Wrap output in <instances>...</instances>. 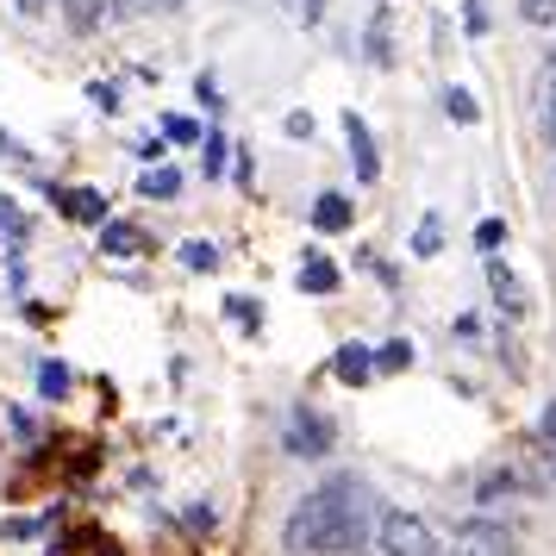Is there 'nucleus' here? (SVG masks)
I'll return each mask as SVG.
<instances>
[{"label": "nucleus", "mask_w": 556, "mask_h": 556, "mask_svg": "<svg viewBox=\"0 0 556 556\" xmlns=\"http://www.w3.org/2000/svg\"><path fill=\"white\" fill-rule=\"evenodd\" d=\"M444 113H451L456 126H476V119H481V106H476L469 88H444Z\"/></svg>", "instance_id": "23"}, {"label": "nucleus", "mask_w": 556, "mask_h": 556, "mask_svg": "<svg viewBox=\"0 0 556 556\" xmlns=\"http://www.w3.org/2000/svg\"><path fill=\"white\" fill-rule=\"evenodd\" d=\"M231 176H238V188H251V181H256V156L238 151V156H231Z\"/></svg>", "instance_id": "33"}, {"label": "nucleus", "mask_w": 556, "mask_h": 556, "mask_svg": "<svg viewBox=\"0 0 556 556\" xmlns=\"http://www.w3.org/2000/svg\"><path fill=\"white\" fill-rule=\"evenodd\" d=\"M456 544L469 556H519V531L481 513V519H463V526H456Z\"/></svg>", "instance_id": "5"}, {"label": "nucleus", "mask_w": 556, "mask_h": 556, "mask_svg": "<svg viewBox=\"0 0 556 556\" xmlns=\"http://www.w3.org/2000/svg\"><path fill=\"white\" fill-rule=\"evenodd\" d=\"M526 494H544V481L531 476L526 463H506V469H481V481H476V506H481V513H494L501 501H526Z\"/></svg>", "instance_id": "4"}, {"label": "nucleus", "mask_w": 556, "mask_h": 556, "mask_svg": "<svg viewBox=\"0 0 556 556\" xmlns=\"http://www.w3.org/2000/svg\"><path fill=\"white\" fill-rule=\"evenodd\" d=\"M106 20H113V0H63V26L76 31V38L101 31Z\"/></svg>", "instance_id": "14"}, {"label": "nucleus", "mask_w": 556, "mask_h": 556, "mask_svg": "<svg viewBox=\"0 0 556 556\" xmlns=\"http://www.w3.org/2000/svg\"><path fill=\"white\" fill-rule=\"evenodd\" d=\"M456 556H469V551H456Z\"/></svg>", "instance_id": "40"}, {"label": "nucleus", "mask_w": 556, "mask_h": 556, "mask_svg": "<svg viewBox=\"0 0 556 556\" xmlns=\"http://www.w3.org/2000/svg\"><path fill=\"white\" fill-rule=\"evenodd\" d=\"M301 294H313V301H326V294H338V288H344V276H338V263H331L326 251H306L301 256Z\"/></svg>", "instance_id": "11"}, {"label": "nucleus", "mask_w": 556, "mask_h": 556, "mask_svg": "<svg viewBox=\"0 0 556 556\" xmlns=\"http://www.w3.org/2000/svg\"><path fill=\"white\" fill-rule=\"evenodd\" d=\"M281 126H288V138H313V113H288Z\"/></svg>", "instance_id": "35"}, {"label": "nucleus", "mask_w": 556, "mask_h": 556, "mask_svg": "<svg viewBox=\"0 0 556 556\" xmlns=\"http://www.w3.org/2000/svg\"><path fill=\"white\" fill-rule=\"evenodd\" d=\"M281 451L301 456V463H319V456L338 451V426H331V413H319V406H294L288 419H281Z\"/></svg>", "instance_id": "3"}, {"label": "nucleus", "mask_w": 556, "mask_h": 556, "mask_svg": "<svg viewBox=\"0 0 556 556\" xmlns=\"http://www.w3.org/2000/svg\"><path fill=\"white\" fill-rule=\"evenodd\" d=\"M131 156L151 169V163H163V156H169V138H138V144H131Z\"/></svg>", "instance_id": "30"}, {"label": "nucleus", "mask_w": 556, "mask_h": 556, "mask_svg": "<svg viewBox=\"0 0 556 556\" xmlns=\"http://www.w3.org/2000/svg\"><path fill=\"white\" fill-rule=\"evenodd\" d=\"M181 7H188V0H119L113 13H119V20H144V13H181Z\"/></svg>", "instance_id": "24"}, {"label": "nucleus", "mask_w": 556, "mask_h": 556, "mask_svg": "<svg viewBox=\"0 0 556 556\" xmlns=\"http://www.w3.org/2000/svg\"><path fill=\"white\" fill-rule=\"evenodd\" d=\"M181 269L188 276H213L219 269V244L213 238H181Z\"/></svg>", "instance_id": "19"}, {"label": "nucleus", "mask_w": 556, "mask_h": 556, "mask_svg": "<svg viewBox=\"0 0 556 556\" xmlns=\"http://www.w3.org/2000/svg\"><path fill=\"white\" fill-rule=\"evenodd\" d=\"M463 26L476 31V38L488 31V7H481V0H469V7H463Z\"/></svg>", "instance_id": "34"}, {"label": "nucleus", "mask_w": 556, "mask_h": 556, "mask_svg": "<svg viewBox=\"0 0 556 556\" xmlns=\"http://www.w3.org/2000/svg\"><path fill=\"white\" fill-rule=\"evenodd\" d=\"M376 519H381V494L369 488V476L331 469L281 519V551L288 556H369L376 551Z\"/></svg>", "instance_id": "1"}, {"label": "nucleus", "mask_w": 556, "mask_h": 556, "mask_svg": "<svg viewBox=\"0 0 556 556\" xmlns=\"http://www.w3.org/2000/svg\"><path fill=\"white\" fill-rule=\"evenodd\" d=\"M488 294H494V306H501V319H526V313H531L526 281L506 269V256H501V251L488 256Z\"/></svg>", "instance_id": "6"}, {"label": "nucleus", "mask_w": 556, "mask_h": 556, "mask_svg": "<svg viewBox=\"0 0 556 556\" xmlns=\"http://www.w3.org/2000/svg\"><path fill=\"white\" fill-rule=\"evenodd\" d=\"M438 251H444V213H426V219L413 226V256H419V263H431Z\"/></svg>", "instance_id": "20"}, {"label": "nucleus", "mask_w": 556, "mask_h": 556, "mask_svg": "<svg viewBox=\"0 0 556 556\" xmlns=\"http://www.w3.org/2000/svg\"><path fill=\"white\" fill-rule=\"evenodd\" d=\"M413 369V338H388L376 344V376H406Z\"/></svg>", "instance_id": "21"}, {"label": "nucleus", "mask_w": 556, "mask_h": 556, "mask_svg": "<svg viewBox=\"0 0 556 556\" xmlns=\"http://www.w3.org/2000/svg\"><path fill=\"white\" fill-rule=\"evenodd\" d=\"M0 238H7V251H13V256L31 244V213L13 201V194H0Z\"/></svg>", "instance_id": "16"}, {"label": "nucleus", "mask_w": 556, "mask_h": 556, "mask_svg": "<svg viewBox=\"0 0 556 556\" xmlns=\"http://www.w3.org/2000/svg\"><path fill=\"white\" fill-rule=\"evenodd\" d=\"M163 138H169V144H201V119H188V113H169V119H163Z\"/></svg>", "instance_id": "25"}, {"label": "nucleus", "mask_w": 556, "mask_h": 556, "mask_svg": "<svg viewBox=\"0 0 556 556\" xmlns=\"http://www.w3.org/2000/svg\"><path fill=\"white\" fill-rule=\"evenodd\" d=\"M501 244H506V219H481V226H476V251L494 256Z\"/></svg>", "instance_id": "27"}, {"label": "nucleus", "mask_w": 556, "mask_h": 556, "mask_svg": "<svg viewBox=\"0 0 556 556\" xmlns=\"http://www.w3.org/2000/svg\"><path fill=\"white\" fill-rule=\"evenodd\" d=\"M351 219H356V201L344 194V188H326L319 201H313V231H351Z\"/></svg>", "instance_id": "13"}, {"label": "nucleus", "mask_w": 556, "mask_h": 556, "mask_svg": "<svg viewBox=\"0 0 556 556\" xmlns=\"http://www.w3.org/2000/svg\"><path fill=\"white\" fill-rule=\"evenodd\" d=\"M51 201H56V213L76 219V226H94V231L106 226V194L101 188H51Z\"/></svg>", "instance_id": "9"}, {"label": "nucleus", "mask_w": 556, "mask_h": 556, "mask_svg": "<svg viewBox=\"0 0 556 556\" xmlns=\"http://www.w3.org/2000/svg\"><path fill=\"white\" fill-rule=\"evenodd\" d=\"M0 156H13V163H26V144H20V138H13V131H0Z\"/></svg>", "instance_id": "36"}, {"label": "nucleus", "mask_w": 556, "mask_h": 556, "mask_svg": "<svg viewBox=\"0 0 556 556\" xmlns=\"http://www.w3.org/2000/svg\"><path fill=\"white\" fill-rule=\"evenodd\" d=\"M363 45H369V63H376V70H394V13H388V7L369 13V38H363Z\"/></svg>", "instance_id": "15"}, {"label": "nucleus", "mask_w": 556, "mask_h": 556, "mask_svg": "<svg viewBox=\"0 0 556 556\" xmlns=\"http://www.w3.org/2000/svg\"><path fill=\"white\" fill-rule=\"evenodd\" d=\"M88 101L101 106V113H119V88H113V81H94V88H88Z\"/></svg>", "instance_id": "31"}, {"label": "nucleus", "mask_w": 556, "mask_h": 556, "mask_svg": "<svg viewBox=\"0 0 556 556\" xmlns=\"http://www.w3.org/2000/svg\"><path fill=\"white\" fill-rule=\"evenodd\" d=\"M226 163H231V138L206 126V131H201V176L219 181V176H226Z\"/></svg>", "instance_id": "18"}, {"label": "nucleus", "mask_w": 556, "mask_h": 556, "mask_svg": "<svg viewBox=\"0 0 556 556\" xmlns=\"http://www.w3.org/2000/svg\"><path fill=\"white\" fill-rule=\"evenodd\" d=\"M544 138L556 144V63H544Z\"/></svg>", "instance_id": "28"}, {"label": "nucleus", "mask_w": 556, "mask_h": 556, "mask_svg": "<svg viewBox=\"0 0 556 556\" xmlns=\"http://www.w3.org/2000/svg\"><path fill=\"white\" fill-rule=\"evenodd\" d=\"M138 194H144V201H176V194H181V169H169V163H151V169L138 176Z\"/></svg>", "instance_id": "17"}, {"label": "nucleus", "mask_w": 556, "mask_h": 556, "mask_svg": "<svg viewBox=\"0 0 556 556\" xmlns=\"http://www.w3.org/2000/svg\"><path fill=\"white\" fill-rule=\"evenodd\" d=\"M13 7H20L26 20H45V7H51V0H13Z\"/></svg>", "instance_id": "39"}, {"label": "nucleus", "mask_w": 556, "mask_h": 556, "mask_svg": "<svg viewBox=\"0 0 556 556\" xmlns=\"http://www.w3.org/2000/svg\"><path fill=\"white\" fill-rule=\"evenodd\" d=\"M301 20L306 26H319V20H326V0H301Z\"/></svg>", "instance_id": "38"}, {"label": "nucleus", "mask_w": 556, "mask_h": 556, "mask_svg": "<svg viewBox=\"0 0 556 556\" xmlns=\"http://www.w3.org/2000/svg\"><path fill=\"white\" fill-rule=\"evenodd\" d=\"M519 20L526 26H556V0H519Z\"/></svg>", "instance_id": "29"}, {"label": "nucleus", "mask_w": 556, "mask_h": 556, "mask_svg": "<svg viewBox=\"0 0 556 556\" xmlns=\"http://www.w3.org/2000/svg\"><path fill=\"white\" fill-rule=\"evenodd\" d=\"M226 313H231V319H238V326H263V306H256L251 301V294H226Z\"/></svg>", "instance_id": "26"}, {"label": "nucleus", "mask_w": 556, "mask_h": 556, "mask_svg": "<svg viewBox=\"0 0 556 556\" xmlns=\"http://www.w3.org/2000/svg\"><path fill=\"white\" fill-rule=\"evenodd\" d=\"M70 388H76V376L63 363H38V394L45 401H70Z\"/></svg>", "instance_id": "22"}, {"label": "nucleus", "mask_w": 556, "mask_h": 556, "mask_svg": "<svg viewBox=\"0 0 556 556\" xmlns=\"http://www.w3.org/2000/svg\"><path fill=\"white\" fill-rule=\"evenodd\" d=\"M376 551L381 556H444V538H438V526L419 519V513H406V506H381Z\"/></svg>", "instance_id": "2"}, {"label": "nucleus", "mask_w": 556, "mask_h": 556, "mask_svg": "<svg viewBox=\"0 0 556 556\" xmlns=\"http://www.w3.org/2000/svg\"><path fill=\"white\" fill-rule=\"evenodd\" d=\"M101 251L119 256V263H131V256L156 251V244L144 238V226H131V219H106V226H101Z\"/></svg>", "instance_id": "12"}, {"label": "nucleus", "mask_w": 556, "mask_h": 556, "mask_svg": "<svg viewBox=\"0 0 556 556\" xmlns=\"http://www.w3.org/2000/svg\"><path fill=\"white\" fill-rule=\"evenodd\" d=\"M194 101H201V106H213V113L226 106V101H219V81H213V76H194Z\"/></svg>", "instance_id": "32"}, {"label": "nucleus", "mask_w": 556, "mask_h": 556, "mask_svg": "<svg viewBox=\"0 0 556 556\" xmlns=\"http://www.w3.org/2000/svg\"><path fill=\"white\" fill-rule=\"evenodd\" d=\"M456 338H469V344L481 338V319H476V313H463V319H456Z\"/></svg>", "instance_id": "37"}, {"label": "nucleus", "mask_w": 556, "mask_h": 556, "mask_svg": "<svg viewBox=\"0 0 556 556\" xmlns=\"http://www.w3.org/2000/svg\"><path fill=\"white\" fill-rule=\"evenodd\" d=\"M344 144H351L356 181H381V151H376V131H369L363 113H344Z\"/></svg>", "instance_id": "7"}, {"label": "nucleus", "mask_w": 556, "mask_h": 556, "mask_svg": "<svg viewBox=\"0 0 556 556\" xmlns=\"http://www.w3.org/2000/svg\"><path fill=\"white\" fill-rule=\"evenodd\" d=\"M526 463H531V476L544 481V488L556 481V401H544V413H538V431H531Z\"/></svg>", "instance_id": "8"}, {"label": "nucleus", "mask_w": 556, "mask_h": 556, "mask_svg": "<svg viewBox=\"0 0 556 556\" xmlns=\"http://www.w3.org/2000/svg\"><path fill=\"white\" fill-rule=\"evenodd\" d=\"M331 376L344 381V388H363V381H376V344H338L331 351Z\"/></svg>", "instance_id": "10"}]
</instances>
